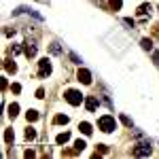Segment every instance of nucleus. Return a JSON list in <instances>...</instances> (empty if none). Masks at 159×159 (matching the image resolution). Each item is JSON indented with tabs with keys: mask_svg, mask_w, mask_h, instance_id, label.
<instances>
[{
	"mask_svg": "<svg viewBox=\"0 0 159 159\" xmlns=\"http://www.w3.org/2000/svg\"><path fill=\"white\" fill-rule=\"evenodd\" d=\"M142 47H144V49H153V43H151V40H148V38H144V40H142Z\"/></svg>",
	"mask_w": 159,
	"mask_h": 159,
	"instance_id": "obj_17",
	"label": "nucleus"
},
{
	"mask_svg": "<svg viewBox=\"0 0 159 159\" xmlns=\"http://www.w3.org/2000/svg\"><path fill=\"white\" fill-rule=\"evenodd\" d=\"M38 66H40V72H38V76H45V74H49V72H51V64H49V60H40V61H38Z\"/></svg>",
	"mask_w": 159,
	"mask_h": 159,
	"instance_id": "obj_4",
	"label": "nucleus"
},
{
	"mask_svg": "<svg viewBox=\"0 0 159 159\" xmlns=\"http://www.w3.org/2000/svg\"><path fill=\"white\" fill-rule=\"evenodd\" d=\"M64 98H66V102H68V104H72V106H79V104L83 102V96H81V91H76V89H68Z\"/></svg>",
	"mask_w": 159,
	"mask_h": 159,
	"instance_id": "obj_2",
	"label": "nucleus"
},
{
	"mask_svg": "<svg viewBox=\"0 0 159 159\" xmlns=\"http://www.w3.org/2000/svg\"><path fill=\"white\" fill-rule=\"evenodd\" d=\"M148 13H151V4H142V7L138 9V15H140V17H144Z\"/></svg>",
	"mask_w": 159,
	"mask_h": 159,
	"instance_id": "obj_8",
	"label": "nucleus"
},
{
	"mask_svg": "<svg viewBox=\"0 0 159 159\" xmlns=\"http://www.w3.org/2000/svg\"><path fill=\"white\" fill-rule=\"evenodd\" d=\"M4 68H7L9 72H15V70H17V66H15V64H11V61H9V60L4 61Z\"/></svg>",
	"mask_w": 159,
	"mask_h": 159,
	"instance_id": "obj_14",
	"label": "nucleus"
},
{
	"mask_svg": "<svg viewBox=\"0 0 159 159\" xmlns=\"http://www.w3.org/2000/svg\"><path fill=\"white\" fill-rule=\"evenodd\" d=\"M25 138H28V140H34V138H36V132H34L32 127H30V129H25Z\"/></svg>",
	"mask_w": 159,
	"mask_h": 159,
	"instance_id": "obj_15",
	"label": "nucleus"
},
{
	"mask_svg": "<svg viewBox=\"0 0 159 159\" xmlns=\"http://www.w3.org/2000/svg\"><path fill=\"white\" fill-rule=\"evenodd\" d=\"M76 76H79V81H81V83H83V85H89V83H91V74L87 72L85 68H81V70H79V74H76Z\"/></svg>",
	"mask_w": 159,
	"mask_h": 159,
	"instance_id": "obj_3",
	"label": "nucleus"
},
{
	"mask_svg": "<svg viewBox=\"0 0 159 159\" xmlns=\"http://www.w3.org/2000/svg\"><path fill=\"white\" fill-rule=\"evenodd\" d=\"M11 91H13V93H19V91H21V85H17V83H13V85H11Z\"/></svg>",
	"mask_w": 159,
	"mask_h": 159,
	"instance_id": "obj_18",
	"label": "nucleus"
},
{
	"mask_svg": "<svg viewBox=\"0 0 159 159\" xmlns=\"http://www.w3.org/2000/svg\"><path fill=\"white\" fill-rule=\"evenodd\" d=\"M85 106H87V110H89V112H91V110H96V106H98V100H96V98H87Z\"/></svg>",
	"mask_w": 159,
	"mask_h": 159,
	"instance_id": "obj_6",
	"label": "nucleus"
},
{
	"mask_svg": "<svg viewBox=\"0 0 159 159\" xmlns=\"http://www.w3.org/2000/svg\"><path fill=\"white\" fill-rule=\"evenodd\" d=\"M83 148H85V142H83V140H76V142H74V151H76V153H81Z\"/></svg>",
	"mask_w": 159,
	"mask_h": 159,
	"instance_id": "obj_11",
	"label": "nucleus"
},
{
	"mask_svg": "<svg viewBox=\"0 0 159 159\" xmlns=\"http://www.w3.org/2000/svg\"><path fill=\"white\" fill-rule=\"evenodd\" d=\"M4 140H7V142H11V140H13V132H11V129L4 132Z\"/></svg>",
	"mask_w": 159,
	"mask_h": 159,
	"instance_id": "obj_19",
	"label": "nucleus"
},
{
	"mask_svg": "<svg viewBox=\"0 0 159 159\" xmlns=\"http://www.w3.org/2000/svg\"><path fill=\"white\" fill-rule=\"evenodd\" d=\"M36 119H38L36 110H28V121H36Z\"/></svg>",
	"mask_w": 159,
	"mask_h": 159,
	"instance_id": "obj_13",
	"label": "nucleus"
},
{
	"mask_svg": "<svg viewBox=\"0 0 159 159\" xmlns=\"http://www.w3.org/2000/svg\"><path fill=\"white\" fill-rule=\"evenodd\" d=\"M17 112H19V106H17V104H11V106H9V115H11V117H17Z\"/></svg>",
	"mask_w": 159,
	"mask_h": 159,
	"instance_id": "obj_10",
	"label": "nucleus"
},
{
	"mask_svg": "<svg viewBox=\"0 0 159 159\" xmlns=\"http://www.w3.org/2000/svg\"><path fill=\"white\" fill-rule=\"evenodd\" d=\"M55 125H61V123H68V117L66 115H55V119H53Z\"/></svg>",
	"mask_w": 159,
	"mask_h": 159,
	"instance_id": "obj_9",
	"label": "nucleus"
},
{
	"mask_svg": "<svg viewBox=\"0 0 159 159\" xmlns=\"http://www.w3.org/2000/svg\"><path fill=\"white\" fill-rule=\"evenodd\" d=\"M110 9L112 11H119L121 9V0H110Z\"/></svg>",
	"mask_w": 159,
	"mask_h": 159,
	"instance_id": "obj_12",
	"label": "nucleus"
},
{
	"mask_svg": "<svg viewBox=\"0 0 159 159\" xmlns=\"http://www.w3.org/2000/svg\"><path fill=\"white\" fill-rule=\"evenodd\" d=\"M25 55H28V57H34V55H36V49H34V47H25Z\"/></svg>",
	"mask_w": 159,
	"mask_h": 159,
	"instance_id": "obj_16",
	"label": "nucleus"
},
{
	"mask_svg": "<svg viewBox=\"0 0 159 159\" xmlns=\"http://www.w3.org/2000/svg\"><path fill=\"white\" fill-rule=\"evenodd\" d=\"M68 140H70V134H68V132H64V134H60L57 138H55V142H57V144H66Z\"/></svg>",
	"mask_w": 159,
	"mask_h": 159,
	"instance_id": "obj_5",
	"label": "nucleus"
},
{
	"mask_svg": "<svg viewBox=\"0 0 159 159\" xmlns=\"http://www.w3.org/2000/svg\"><path fill=\"white\" fill-rule=\"evenodd\" d=\"M98 125H100V129L102 132H112L115 127H117V123H115V117H110V115H104V117H100V121H98Z\"/></svg>",
	"mask_w": 159,
	"mask_h": 159,
	"instance_id": "obj_1",
	"label": "nucleus"
},
{
	"mask_svg": "<svg viewBox=\"0 0 159 159\" xmlns=\"http://www.w3.org/2000/svg\"><path fill=\"white\" fill-rule=\"evenodd\" d=\"M79 129H81V132H83L85 136H89L91 132H93V129H91V125H89V123H85V121H83L81 125H79Z\"/></svg>",
	"mask_w": 159,
	"mask_h": 159,
	"instance_id": "obj_7",
	"label": "nucleus"
}]
</instances>
